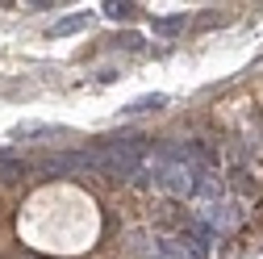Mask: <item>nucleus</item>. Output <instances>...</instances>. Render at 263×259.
<instances>
[{"label":"nucleus","instance_id":"8","mask_svg":"<svg viewBox=\"0 0 263 259\" xmlns=\"http://www.w3.org/2000/svg\"><path fill=\"white\" fill-rule=\"evenodd\" d=\"M105 17L109 21H129V17H134V5H117V0H113V5H105Z\"/></svg>","mask_w":263,"mask_h":259},{"label":"nucleus","instance_id":"1","mask_svg":"<svg viewBox=\"0 0 263 259\" xmlns=\"http://www.w3.org/2000/svg\"><path fill=\"white\" fill-rule=\"evenodd\" d=\"M42 176H84V172H96V151H63V155H50L38 163Z\"/></svg>","mask_w":263,"mask_h":259},{"label":"nucleus","instance_id":"2","mask_svg":"<svg viewBox=\"0 0 263 259\" xmlns=\"http://www.w3.org/2000/svg\"><path fill=\"white\" fill-rule=\"evenodd\" d=\"M238 217H242L238 205H230V201H209V205L196 209V221H201L209 234H230L238 226Z\"/></svg>","mask_w":263,"mask_h":259},{"label":"nucleus","instance_id":"7","mask_svg":"<svg viewBox=\"0 0 263 259\" xmlns=\"http://www.w3.org/2000/svg\"><path fill=\"white\" fill-rule=\"evenodd\" d=\"M50 134H54V130H50V125H38V121H25V125L13 130V138H17V142H21V138H50Z\"/></svg>","mask_w":263,"mask_h":259},{"label":"nucleus","instance_id":"6","mask_svg":"<svg viewBox=\"0 0 263 259\" xmlns=\"http://www.w3.org/2000/svg\"><path fill=\"white\" fill-rule=\"evenodd\" d=\"M25 176V163H21V159H13V155H0V180H21Z\"/></svg>","mask_w":263,"mask_h":259},{"label":"nucleus","instance_id":"5","mask_svg":"<svg viewBox=\"0 0 263 259\" xmlns=\"http://www.w3.org/2000/svg\"><path fill=\"white\" fill-rule=\"evenodd\" d=\"M184 25H188V17H184V13H176V17H155V21H151V29H155V34H163V38L180 34Z\"/></svg>","mask_w":263,"mask_h":259},{"label":"nucleus","instance_id":"3","mask_svg":"<svg viewBox=\"0 0 263 259\" xmlns=\"http://www.w3.org/2000/svg\"><path fill=\"white\" fill-rule=\"evenodd\" d=\"M163 105H167V96H163V92H151V96H138V101H129L121 113L138 117V113H151V109H163Z\"/></svg>","mask_w":263,"mask_h":259},{"label":"nucleus","instance_id":"9","mask_svg":"<svg viewBox=\"0 0 263 259\" xmlns=\"http://www.w3.org/2000/svg\"><path fill=\"white\" fill-rule=\"evenodd\" d=\"M113 46H125V50H142V38H138V34H121V38H113Z\"/></svg>","mask_w":263,"mask_h":259},{"label":"nucleus","instance_id":"4","mask_svg":"<svg viewBox=\"0 0 263 259\" xmlns=\"http://www.w3.org/2000/svg\"><path fill=\"white\" fill-rule=\"evenodd\" d=\"M88 21H92V13H71V17L54 21V29H50V34H54V38H67V34H76V29H84Z\"/></svg>","mask_w":263,"mask_h":259}]
</instances>
